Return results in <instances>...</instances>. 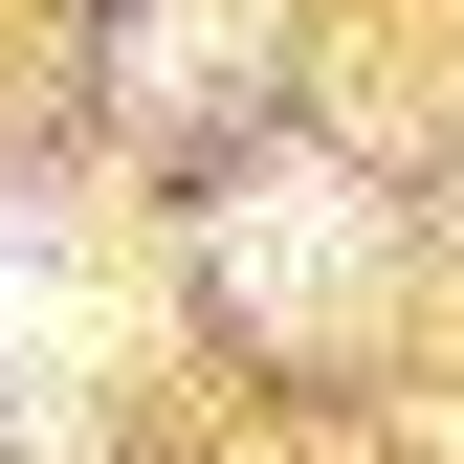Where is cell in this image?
<instances>
[{
  "label": "cell",
  "instance_id": "1",
  "mask_svg": "<svg viewBox=\"0 0 464 464\" xmlns=\"http://www.w3.org/2000/svg\"><path fill=\"white\" fill-rule=\"evenodd\" d=\"M221 287L310 332V310H354V287H376V244H354V199H332V178H244V199H221Z\"/></svg>",
  "mask_w": 464,
  "mask_h": 464
}]
</instances>
